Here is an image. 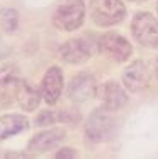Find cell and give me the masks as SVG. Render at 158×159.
I'll return each instance as SVG.
<instances>
[{
  "instance_id": "13",
  "label": "cell",
  "mask_w": 158,
  "mask_h": 159,
  "mask_svg": "<svg viewBox=\"0 0 158 159\" xmlns=\"http://www.w3.org/2000/svg\"><path fill=\"white\" fill-rule=\"evenodd\" d=\"M29 119L22 114H5L0 116V141L17 136L27 131Z\"/></svg>"
},
{
  "instance_id": "2",
  "label": "cell",
  "mask_w": 158,
  "mask_h": 159,
  "mask_svg": "<svg viewBox=\"0 0 158 159\" xmlns=\"http://www.w3.org/2000/svg\"><path fill=\"white\" fill-rule=\"evenodd\" d=\"M116 124L113 119V111L106 109L104 106L96 107L89 114L86 124H84V132L86 137L93 143H103L113 137Z\"/></svg>"
},
{
  "instance_id": "4",
  "label": "cell",
  "mask_w": 158,
  "mask_h": 159,
  "mask_svg": "<svg viewBox=\"0 0 158 159\" xmlns=\"http://www.w3.org/2000/svg\"><path fill=\"white\" fill-rule=\"evenodd\" d=\"M131 34L138 44L148 49L158 47V20L150 12H138L131 20Z\"/></svg>"
},
{
  "instance_id": "6",
  "label": "cell",
  "mask_w": 158,
  "mask_h": 159,
  "mask_svg": "<svg viewBox=\"0 0 158 159\" xmlns=\"http://www.w3.org/2000/svg\"><path fill=\"white\" fill-rule=\"evenodd\" d=\"M98 82L89 72H79L72 75L67 84V97L72 102H86L98 96Z\"/></svg>"
},
{
  "instance_id": "1",
  "label": "cell",
  "mask_w": 158,
  "mask_h": 159,
  "mask_svg": "<svg viewBox=\"0 0 158 159\" xmlns=\"http://www.w3.org/2000/svg\"><path fill=\"white\" fill-rule=\"evenodd\" d=\"M86 19V3L84 0H67L55 8L52 14V24L57 30L74 32L81 29Z\"/></svg>"
},
{
  "instance_id": "16",
  "label": "cell",
  "mask_w": 158,
  "mask_h": 159,
  "mask_svg": "<svg viewBox=\"0 0 158 159\" xmlns=\"http://www.w3.org/2000/svg\"><path fill=\"white\" fill-rule=\"evenodd\" d=\"M55 122H61V111H41L34 119V124L37 127H50Z\"/></svg>"
},
{
  "instance_id": "3",
  "label": "cell",
  "mask_w": 158,
  "mask_h": 159,
  "mask_svg": "<svg viewBox=\"0 0 158 159\" xmlns=\"http://www.w3.org/2000/svg\"><path fill=\"white\" fill-rule=\"evenodd\" d=\"M126 15V7L121 0H91L89 17L98 27H113Z\"/></svg>"
},
{
  "instance_id": "15",
  "label": "cell",
  "mask_w": 158,
  "mask_h": 159,
  "mask_svg": "<svg viewBox=\"0 0 158 159\" xmlns=\"http://www.w3.org/2000/svg\"><path fill=\"white\" fill-rule=\"evenodd\" d=\"M19 69L14 64H5L0 67V87H10L19 82Z\"/></svg>"
},
{
  "instance_id": "5",
  "label": "cell",
  "mask_w": 158,
  "mask_h": 159,
  "mask_svg": "<svg viewBox=\"0 0 158 159\" xmlns=\"http://www.w3.org/2000/svg\"><path fill=\"white\" fill-rule=\"evenodd\" d=\"M98 50L114 62H126L133 54L130 40L116 32H104L98 39Z\"/></svg>"
},
{
  "instance_id": "20",
  "label": "cell",
  "mask_w": 158,
  "mask_h": 159,
  "mask_svg": "<svg viewBox=\"0 0 158 159\" xmlns=\"http://www.w3.org/2000/svg\"><path fill=\"white\" fill-rule=\"evenodd\" d=\"M155 75H156V79H158V59L155 61Z\"/></svg>"
},
{
  "instance_id": "9",
  "label": "cell",
  "mask_w": 158,
  "mask_h": 159,
  "mask_svg": "<svg viewBox=\"0 0 158 159\" xmlns=\"http://www.w3.org/2000/svg\"><path fill=\"white\" fill-rule=\"evenodd\" d=\"M121 80L126 91L130 92H141L148 87L150 82V72L146 69V64L143 61H135L128 66L121 74Z\"/></svg>"
},
{
  "instance_id": "14",
  "label": "cell",
  "mask_w": 158,
  "mask_h": 159,
  "mask_svg": "<svg viewBox=\"0 0 158 159\" xmlns=\"http://www.w3.org/2000/svg\"><path fill=\"white\" fill-rule=\"evenodd\" d=\"M19 27V12L15 8H2L0 10V29L7 34H14Z\"/></svg>"
},
{
  "instance_id": "12",
  "label": "cell",
  "mask_w": 158,
  "mask_h": 159,
  "mask_svg": "<svg viewBox=\"0 0 158 159\" xmlns=\"http://www.w3.org/2000/svg\"><path fill=\"white\" fill-rule=\"evenodd\" d=\"M15 99H17V104L22 107V111H36L39 107L41 101H42V94L41 91H37L36 87L27 82L25 79H19V82L15 85Z\"/></svg>"
},
{
  "instance_id": "17",
  "label": "cell",
  "mask_w": 158,
  "mask_h": 159,
  "mask_svg": "<svg viewBox=\"0 0 158 159\" xmlns=\"http://www.w3.org/2000/svg\"><path fill=\"white\" fill-rule=\"evenodd\" d=\"M55 157L57 159H72V157H78V151L72 148H62L55 152Z\"/></svg>"
},
{
  "instance_id": "21",
  "label": "cell",
  "mask_w": 158,
  "mask_h": 159,
  "mask_svg": "<svg viewBox=\"0 0 158 159\" xmlns=\"http://www.w3.org/2000/svg\"><path fill=\"white\" fill-rule=\"evenodd\" d=\"M131 2H143V0H131Z\"/></svg>"
},
{
  "instance_id": "10",
  "label": "cell",
  "mask_w": 158,
  "mask_h": 159,
  "mask_svg": "<svg viewBox=\"0 0 158 159\" xmlns=\"http://www.w3.org/2000/svg\"><path fill=\"white\" fill-rule=\"evenodd\" d=\"M62 87H64V75L62 70L57 66H52L45 70L44 77L41 82V94L42 99L47 102L49 106L57 104L59 97L62 94Z\"/></svg>"
},
{
  "instance_id": "11",
  "label": "cell",
  "mask_w": 158,
  "mask_h": 159,
  "mask_svg": "<svg viewBox=\"0 0 158 159\" xmlns=\"http://www.w3.org/2000/svg\"><path fill=\"white\" fill-rule=\"evenodd\" d=\"M98 97L101 99L103 106L106 109L116 112L128 102V94L118 82L114 80H106L98 87Z\"/></svg>"
},
{
  "instance_id": "7",
  "label": "cell",
  "mask_w": 158,
  "mask_h": 159,
  "mask_svg": "<svg viewBox=\"0 0 158 159\" xmlns=\"http://www.w3.org/2000/svg\"><path fill=\"white\" fill-rule=\"evenodd\" d=\"M93 55L91 44L83 37L78 39H69L67 42H64L59 49V57L62 59V62L69 64V66H81L86 64Z\"/></svg>"
},
{
  "instance_id": "19",
  "label": "cell",
  "mask_w": 158,
  "mask_h": 159,
  "mask_svg": "<svg viewBox=\"0 0 158 159\" xmlns=\"http://www.w3.org/2000/svg\"><path fill=\"white\" fill-rule=\"evenodd\" d=\"M5 157H32V154H25V152H7Z\"/></svg>"
},
{
  "instance_id": "18",
  "label": "cell",
  "mask_w": 158,
  "mask_h": 159,
  "mask_svg": "<svg viewBox=\"0 0 158 159\" xmlns=\"http://www.w3.org/2000/svg\"><path fill=\"white\" fill-rule=\"evenodd\" d=\"M79 121V112H74L71 109L61 111V122H76Z\"/></svg>"
},
{
  "instance_id": "8",
  "label": "cell",
  "mask_w": 158,
  "mask_h": 159,
  "mask_svg": "<svg viewBox=\"0 0 158 159\" xmlns=\"http://www.w3.org/2000/svg\"><path fill=\"white\" fill-rule=\"evenodd\" d=\"M64 139H66V131H64V129H61V127H47L45 131L37 132V134L29 141L27 151H31L32 154L47 152V151H50V149L57 148Z\"/></svg>"
}]
</instances>
